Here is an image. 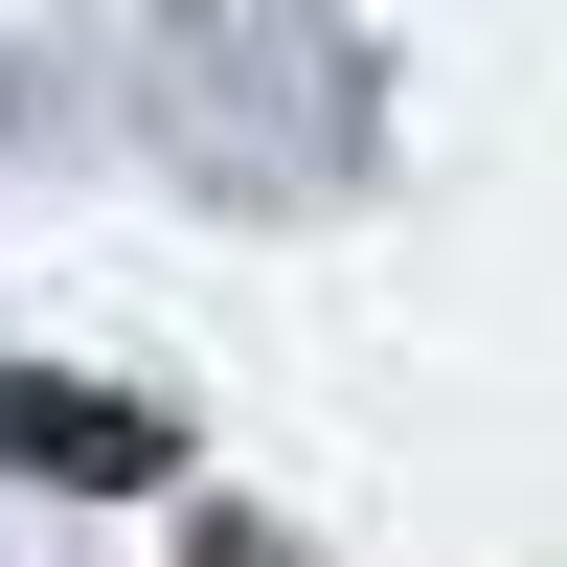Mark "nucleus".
Wrapping results in <instances>:
<instances>
[{
    "label": "nucleus",
    "mask_w": 567,
    "mask_h": 567,
    "mask_svg": "<svg viewBox=\"0 0 567 567\" xmlns=\"http://www.w3.org/2000/svg\"><path fill=\"white\" fill-rule=\"evenodd\" d=\"M0 454H23V477H91V499L159 477V432H136L114 386H23V363H0Z\"/></svg>",
    "instance_id": "nucleus-1"
}]
</instances>
